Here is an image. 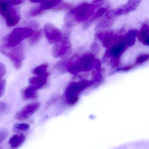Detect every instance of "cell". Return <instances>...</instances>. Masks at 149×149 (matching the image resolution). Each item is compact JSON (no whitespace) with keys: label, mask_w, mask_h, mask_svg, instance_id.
Segmentation results:
<instances>
[{"label":"cell","mask_w":149,"mask_h":149,"mask_svg":"<svg viewBox=\"0 0 149 149\" xmlns=\"http://www.w3.org/2000/svg\"><path fill=\"white\" fill-rule=\"evenodd\" d=\"M0 51L10 59L16 69L19 70L21 68L25 59L23 45L21 44L13 47L5 45L0 47Z\"/></svg>","instance_id":"6da1fadb"},{"label":"cell","mask_w":149,"mask_h":149,"mask_svg":"<svg viewBox=\"0 0 149 149\" xmlns=\"http://www.w3.org/2000/svg\"><path fill=\"white\" fill-rule=\"evenodd\" d=\"M10 1H0V14L6 20L8 26H15L20 20L19 12Z\"/></svg>","instance_id":"7a4b0ae2"},{"label":"cell","mask_w":149,"mask_h":149,"mask_svg":"<svg viewBox=\"0 0 149 149\" xmlns=\"http://www.w3.org/2000/svg\"><path fill=\"white\" fill-rule=\"evenodd\" d=\"M91 81H81L77 82H74L69 85L65 93L66 101L67 104L70 105L75 104L78 100L79 95L84 89L92 84Z\"/></svg>","instance_id":"3957f363"},{"label":"cell","mask_w":149,"mask_h":149,"mask_svg":"<svg viewBox=\"0 0 149 149\" xmlns=\"http://www.w3.org/2000/svg\"><path fill=\"white\" fill-rule=\"evenodd\" d=\"M33 33L32 29L24 27L15 29L5 38L6 46L11 47L18 46L23 40L32 36Z\"/></svg>","instance_id":"277c9868"},{"label":"cell","mask_w":149,"mask_h":149,"mask_svg":"<svg viewBox=\"0 0 149 149\" xmlns=\"http://www.w3.org/2000/svg\"><path fill=\"white\" fill-rule=\"evenodd\" d=\"M94 59V55L91 54L84 56L76 64L70 68V72L72 74H76L79 72L90 70L92 68Z\"/></svg>","instance_id":"5b68a950"},{"label":"cell","mask_w":149,"mask_h":149,"mask_svg":"<svg viewBox=\"0 0 149 149\" xmlns=\"http://www.w3.org/2000/svg\"><path fill=\"white\" fill-rule=\"evenodd\" d=\"M40 107L39 102L29 104L19 111L15 116V118L19 121H24L30 117Z\"/></svg>","instance_id":"8992f818"},{"label":"cell","mask_w":149,"mask_h":149,"mask_svg":"<svg viewBox=\"0 0 149 149\" xmlns=\"http://www.w3.org/2000/svg\"><path fill=\"white\" fill-rule=\"evenodd\" d=\"M61 2L60 1H40V6L33 8L29 13L30 16H36L42 13L44 10L50 9L55 7Z\"/></svg>","instance_id":"52a82bcc"},{"label":"cell","mask_w":149,"mask_h":149,"mask_svg":"<svg viewBox=\"0 0 149 149\" xmlns=\"http://www.w3.org/2000/svg\"><path fill=\"white\" fill-rule=\"evenodd\" d=\"M44 31L47 39L50 43H55L60 40L61 32L53 25L46 24L44 27Z\"/></svg>","instance_id":"ba28073f"},{"label":"cell","mask_w":149,"mask_h":149,"mask_svg":"<svg viewBox=\"0 0 149 149\" xmlns=\"http://www.w3.org/2000/svg\"><path fill=\"white\" fill-rule=\"evenodd\" d=\"M47 78V76H37L31 77L29 81L30 86L37 91V90L42 88L46 84Z\"/></svg>","instance_id":"9c48e42d"},{"label":"cell","mask_w":149,"mask_h":149,"mask_svg":"<svg viewBox=\"0 0 149 149\" xmlns=\"http://www.w3.org/2000/svg\"><path fill=\"white\" fill-rule=\"evenodd\" d=\"M26 140V136L22 134H16L14 135L9 140V145L12 149H17Z\"/></svg>","instance_id":"30bf717a"},{"label":"cell","mask_w":149,"mask_h":149,"mask_svg":"<svg viewBox=\"0 0 149 149\" xmlns=\"http://www.w3.org/2000/svg\"><path fill=\"white\" fill-rule=\"evenodd\" d=\"M124 48V43L123 42H120L112 46L109 50V53L113 56H118L123 51Z\"/></svg>","instance_id":"8fae6325"},{"label":"cell","mask_w":149,"mask_h":149,"mask_svg":"<svg viewBox=\"0 0 149 149\" xmlns=\"http://www.w3.org/2000/svg\"><path fill=\"white\" fill-rule=\"evenodd\" d=\"M22 95L23 98L26 100L34 99L37 97L36 90L31 86L27 87L23 91Z\"/></svg>","instance_id":"7c38bea8"},{"label":"cell","mask_w":149,"mask_h":149,"mask_svg":"<svg viewBox=\"0 0 149 149\" xmlns=\"http://www.w3.org/2000/svg\"><path fill=\"white\" fill-rule=\"evenodd\" d=\"M48 68V64L47 63H43L36 67L33 70L32 73L37 76L48 77L49 74L47 72Z\"/></svg>","instance_id":"4fadbf2b"},{"label":"cell","mask_w":149,"mask_h":149,"mask_svg":"<svg viewBox=\"0 0 149 149\" xmlns=\"http://www.w3.org/2000/svg\"><path fill=\"white\" fill-rule=\"evenodd\" d=\"M139 40L145 45L148 46L149 44V29L148 27L145 25L139 33Z\"/></svg>","instance_id":"5bb4252c"},{"label":"cell","mask_w":149,"mask_h":149,"mask_svg":"<svg viewBox=\"0 0 149 149\" xmlns=\"http://www.w3.org/2000/svg\"><path fill=\"white\" fill-rule=\"evenodd\" d=\"M42 35V31L41 29L37 30L32 36V38L30 40L29 43L31 45L36 44L40 40Z\"/></svg>","instance_id":"9a60e30c"},{"label":"cell","mask_w":149,"mask_h":149,"mask_svg":"<svg viewBox=\"0 0 149 149\" xmlns=\"http://www.w3.org/2000/svg\"><path fill=\"white\" fill-rule=\"evenodd\" d=\"M14 130L17 131H26L29 130L30 125L26 123L16 124L14 126Z\"/></svg>","instance_id":"2e32d148"},{"label":"cell","mask_w":149,"mask_h":149,"mask_svg":"<svg viewBox=\"0 0 149 149\" xmlns=\"http://www.w3.org/2000/svg\"><path fill=\"white\" fill-rule=\"evenodd\" d=\"M88 5H84L83 6L78 8L77 11V15L78 17L80 18H84L86 16V14L88 13Z\"/></svg>","instance_id":"e0dca14e"},{"label":"cell","mask_w":149,"mask_h":149,"mask_svg":"<svg viewBox=\"0 0 149 149\" xmlns=\"http://www.w3.org/2000/svg\"><path fill=\"white\" fill-rule=\"evenodd\" d=\"M9 111L8 105L4 102H0V116L7 114Z\"/></svg>","instance_id":"ac0fdd59"},{"label":"cell","mask_w":149,"mask_h":149,"mask_svg":"<svg viewBox=\"0 0 149 149\" xmlns=\"http://www.w3.org/2000/svg\"><path fill=\"white\" fill-rule=\"evenodd\" d=\"M6 73V69L5 65L3 63H0V82L2 78L5 76Z\"/></svg>","instance_id":"d6986e66"},{"label":"cell","mask_w":149,"mask_h":149,"mask_svg":"<svg viewBox=\"0 0 149 149\" xmlns=\"http://www.w3.org/2000/svg\"><path fill=\"white\" fill-rule=\"evenodd\" d=\"M8 135L7 131L2 130L0 131V143L3 142L6 138Z\"/></svg>","instance_id":"ffe728a7"},{"label":"cell","mask_w":149,"mask_h":149,"mask_svg":"<svg viewBox=\"0 0 149 149\" xmlns=\"http://www.w3.org/2000/svg\"><path fill=\"white\" fill-rule=\"evenodd\" d=\"M6 85V81L5 80H3L0 82V97L3 95L5 92Z\"/></svg>","instance_id":"44dd1931"},{"label":"cell","mask_w":149,"mask_h":149,"mask_svg":"<svg viewBox=\"0 0 149 149\" xmlns=\"http://www.w3.org/2000/svg\"><path fill=\"white\" fill-rule=\"evenodd\" d=\"M149 58L148 55H144L140 56L138 57L136 60V63H142L145 61H147Z\"/></svg>","instance_id":"7402d4cb"},{"label":"cell","mask_w":149,"mask_h":149,"mask_svg":"<svg viewBox=\"0 0 149 149\" xmlns=\"http://www.w3.org/2000/svg\"><path fill=\"white\" fill-rule=\"evenodd\" d=\"M28 25L29 27L33 29H37L40 26V24L38 22L36 21H33L29 22Z\"/></svg>","instance_id":"603a6c76"}]
</instances>
